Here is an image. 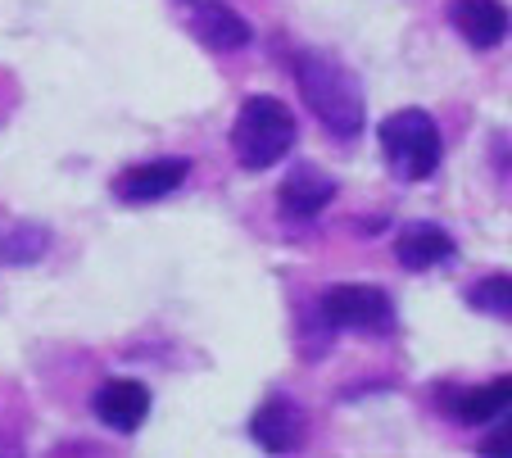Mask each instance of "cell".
<instances>
[{
  "label": "cell",
  "mask_w": 512,
  "mask_h": 458,
  "mask_svg": "<svg viewBox=\"0 0 512 458\" xmlns=\"http://www.w3.org/2000/svg\"><path fill=\"white\" fill-rule=\"evenodd\" d=\"M295 82H300L304 105L313 109L322 127H327L336 141H354L368 123V100L358 78L340 64L327 50H300L295 55Z\"/></svg>",
  "instance_id": "obj_1"
},
{
  "label": "cell",
  "mask_w": 512,
  "mask_h": 458,
  "mask_svg": "<svg viewBox=\"0 0 512 458\" xmlns=\"http://www.w3.org/2000/svg\"><path fill=\"white\" fill-rule=\"evenodd\" d=\"M300 123L277 96H250L241 100L232 123V155L245 173H268L295 150Z\"/></svg>",
  "instance_id": "obj_2"
},
{
  "label": "cell",
  "mask_w": 512,
  "mask_h": 458,
  "mask_svg": "<svg viewBox=\"0 0 512 458\" xmlns=\"http://www.w3.org/2000/svg\"><path fill=\"white\" fill-rule=\"evenodd\" d=\"M381 155L399 182H426L445 159V137L426 109H395L381 123Z\"/></svg>",
  "instance_id": "obj_3"
},
{
  "label": "cell",
  "mask_w": 512,
  "mask_h": 458,
  "mask_svg": "<svg viewBox=\"0 0 512 458\" xmlns=\"http://www.w3.org/2000/svg\"><path fill=\"white\" fill-rule=\"evenodd\" d=\"M318 318L336 332H386L395 322V304L381 286L368 282H340L327 286L318 300Z\"/></svg>",
  "instance_id": "obj_4"
},
{
  "label": "cell",
  "mask_w": 512,
  "mask_h": 458,
  "mask_svg": "<svg viewBox=\"0 0 512 458\" xmlns=\"http://www.w3.org/2000/svg\"><path fill=\"white\" fill-rule=\"evenodd\" d=\"M304 436H309V418H304L300 400H290V395H268L250 418V440L263 454L286 458L304 445Z\"/></svg>",
  "instance_id": "obj_5"
},
{
  "label": "cell",
  "mask_w": 512,
  "mask_h": 458,
  "mask_svg": "<svg viewBox=\"0 0 512 458\" xmlns=\"http://www.w3.org/2000/svg\"><path fill=\"white\" fill-rule=\"evenodd\" d=\"M186 177H191V164H186V159H150V164L123 168L109 191H114L118 205H155V200H168Z\"/></svg>",
  "instance_id": "obj_6"
},
{
  "label": "cell",
  "mask_w": 512,
  "mask_h": 458,
  "mask_svg": "<svg viewBox=\"0 0 512 458\" xmlns=\"http://www.w3.org/2000/svg\"><path fill=\"white\" fill-rule=\"evenodd\" d=\"M340 182L331 173H322L318 164H295L277 186V209L290 218V223H309L322 209L336 200Z\"/></svg>",
  "instance_id": "obj_7"
},
{
  "label": "cell",
  "mask_w": 512,
  "mask_h": 458,
  "mask_svg": "<svg viewBox=\"0 0 512 458\" xmlns=\"http://www.w3.org/2000/svg\"><path fill=\"white\" fill-rule=\"evenodd\" d=\"M96 418L118 436L141 431V422L150 418V386L136 377H114L96 390Z\"/></svg>",
  "instance_id": "obj_8"
},
{
  "label": "cell",
  "mask_w": 512,
  "mask_h": 458,
  "mask_svg": "<svg viewBox=\"0 0 512 458\" xmlns=\"http://www.w3.org/2000/svg\"><path fill=\"white\" fill-rule=\"evenodd\" d=\"M191 32L200 46L218 50V55H232V50H245L254 41V28L223 0H195L191 5Z\"/></svg>",
  "instance_id": "obj_9"
},
{
  "label": "cell",
  "mask_w": 512,
  "mask_h": 458,
  "mask_svg": "<svg viewBox=\"0 0 512 458\" xmlns=\"http://www.w3.org/2000/svg\"><path fill=\"white\" fill-rule=\"evenodd\" d=\"M454 254H458V241L440 223H408L395 236V259L408 273H431V268L449 264Z\"/></svg>",
  "instance_id": "obj_10"
},
{
  "label": "cell",
  "mask_w": 512,
  "mask_h": 458,
  "mask_svg": "<svg viewBox=\"0 0 512 458\" xmlns=\"http://www.w3.org/2000/svg\"><path fill=\"white\" fill-rule=\"evenodd\" d=\"M445 409H449V418L463 422V427H481V422L508 418V409H512V377H494V381H485V386L454 390V395H445Z\"/></svg>",
  "instance_id": "obj_11"
},
{
  "label": "cell",
  "mask_w": 512,
  "mask_h": 458,
  "mask_svg": "<svg viewBox=\"0 0 512 458\" xmlns=\"http://www.w3.org/2000/svg\"><path fill=\"white\" fill-rule=\"evenodd\" d=\"M449 19L463 32V41L472 50H494L508 37V10L503 0H454L449 5Z\"/></svg>",
  "instance_id": "obj_12"
},
{
  "label": "cell",
  "mask_w": 512,
  "mask_h": 458,
  "mask_svg": "<svg viewBox=\"0 0 512 458\" xmlns=\"http://www.w3.org/2000/svg\"><path fill=\"white\" fill-rule=\"evenodd\" d=\"M50 254V232L41 223H28V227H14L10 236H0V264L5 268H28V264H41Z\"/></svg>",
  "instance_id": "obj_13"
},
{
  "label": "cell",
  "mask_w": 512,
  "mask_h": 458,
  "mask_svg": "<svg viewBox=\"0 0 512 458\" xmlns=\"http://www.w3.org/2000/svg\"><path fill=\"white\" fill-rule=\"evenodd\" d=\"M467 304H472L476 313H485V318L508 322V313H512V277L508 273H490V277H481V282H472L467 286Z\"/></svg>",
  "instance_id": "obj_14"
},
{
  "label": "cell",
  "mask_w": 512,
  "mask_h": 458,
  "mask_svg": "<svg viewBox=\"0 0 512 458\" xmlns=\"http://www.w3.org/2000/svg\"><path fill=\"white\" fill-rule=\"evenodd\" d=\"M508 445H512V436H508V422H503L499 436H490L481 445V458H508Z\"/></svg>",
  "instance_id": "obj_15"
}]
</instances>
